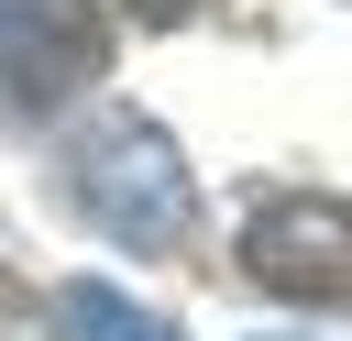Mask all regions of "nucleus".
I'll list each match as a JSON object with an SVG mask.
<instances>
[{
	"mask_svg": "<svg viewBox=\"0 0 352 341\" xmlns=\"http://www.w3.org/2000/svg\"><path fill=\"white\" fill-rule=\"evenodd\" d=\"M242 275L286 308H352V198L330 187H275L242 220Z\"/></svg>",
	"mask_w": 352,
	"mask_h": 341,
	"instance_id": "nucleus-2",
	"label": "nucleus"
},
{
	"mask_svg": "<svg viewBox=\"0 0 352 341\" xmlns=\"http://www.w3.org/2000/svg\"><path fill=\"white\" fill-rule=\"evenodd\" d=\"M110 33L77 0H0V110L11 121H55L77 88H99Z\"/></svg>",
	"mask_w": 352,
	"mask_h": 341,
	"instance_id": "nucleus-3",
	"label": "nucleus"
},
{
	"mask_svg": "<svg viewBox=\"0 0 352 341\" xmlns=\"http://www.w3.org/2000/svg\"><path fill=\"white\" fill-rule=\"evenodd\" d=\"M132 11H143V22H198L209 0H132Z\"/></svg>",
	"mask_w": 352,
	"mask_h": 341,
	"instance_id": "nucleus-6",
	"label": "nucleus"
},
{
	"mask_svg": "<svg viewBox=\"0 0 352 341\" xmlns=\"http://www.w3.org/2000/svg\"><path fill=\"white\" fill-rule=\"evenodd\" d=\"M0 341H55L44 286H33V275H11V264H0Z\"/></svg>",
	"mask_w": 352,
	"mask_h": 341,
	"instance_id": "nucleus-5",
	"label": "nucleus"
},
{
	"mask_svg": "<svg viewBox=\"0 0 352 341\" xmlns=\"http://www.w3.org/2000/svg\"><path fill=\"white\" fill-rule=\"evenodd\" d=\"M66 209L99 242H121V253H176L187 220H198V187H187L176 132L143 121V110H99L66 143Z\"/></svg>",
	"mask_w": 352,
	"mask_h": 341,
	"instance_id": "nucleus-1",
	"label": "nucleus"
},
{
	"mask_svg": "<svg viewBox=\"0 0 352 341\" xmlns=\"http://www.w3.org/2000/svg\"><path fill=\"white\" fill-rule=\"evenodd\" d=\"M55 319H66V341H187L165 308H143V297H121L110 275H77L66 297H55Z\"/></svg>",
	"mask_w": 352,
	"mask_h": 341,
	"instance_id": "nucleus-4",
	"label": "nucleus"
}]
</instances>
